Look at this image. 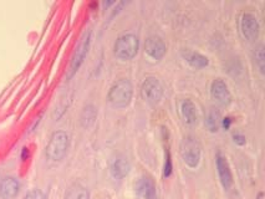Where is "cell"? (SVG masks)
I'll use <instances>...</instances> for the list:
<instances>
[{
	"label": "cell",
	"mask_w": 265,
	"mask_h": 199,
	"mask_svg": "<svg viewBox=\"0 0 265 199\" xmlns=\"http://www.w3.org/2000/svg\"><path fill=\"white\" fill-rule=\"evenodd\" d=\"M132 96H133V86L131 81L127 79L118 80L109 91V101L113 107L123 109L131 104Z\"/></svg>",
	"instance_id": "1"
},
{
	"label": "cell",
	"mask_w": 265,
	"mask_h": 199,
	"mask_svg": "<svg viewBox=\"0 0 265 199\" xmlns=\"http://www.w3.org/2000/svg\"><path fill=\"white\" fill-rule=\"evenodd\" d=\"M70 147V137L66 132L56 131L51 134L45 150V155L50 161L59 162L64 158Z\"/></svg>",
	"instance_id": "2"
},
{
	"label": "cell",
	"mask_w": 265,
	"mask_h": 199,
	"mask_svg": "<svg viewBox=\"0 0 265 199\" xmlns=\"http://www.w3.org/2000/svg\"><path fill=\"white\" fill-rule=\"evenodd\" d=\"M200 143L194 136H186L180 142L179 153L184 163L191 168H196L200 162L202 153Z\"/></svg>",
	"instance_id": "3"
},
{
	"label": "cell",
	"mask_w": 265,
	"mask_h": 199,
	"mask_svg": "<svg viewBox=\"0 0 265 199\" xmlns=\"http://www.w3.org/2000/svg\"><path fill=\"white\" fill-rule=\"evenodd\" d=\"M139 40L133 34H126L116 40L115 55L121 60H132L138 52Z\"/></svg>",
	"instance_id": "4"
},
{
	"label": "cell",
	"mask_w": 265,
	"mask_h": 199,
	"mask_svg": "<svg viewBox=\"0 0 265 199\" xmlns=\"http://www.w3.org/2000/svg\"><path fill=\"white\" fill-rule=\"evenodd\" d=\"M141 95L150 105L158 104L163 96V86L156 77H147L141 86Z\"/></svg>",
	"instance_id": "5"
},
{
	"label": "cell",
	"mask_w": 265,
	"mask_h": 199,
	"mask_svg": "<svg viewBox=\"0 0 265 199\" xmlns=\"http://www.w3.org/2000/svg\"><path fill=\"white\" fill-rule=\"evenodd\" d=\"M91 45V30L88 29V31H85V34L82 35L81 40H80L79 45H77L76 50H75V54L72 56L71 64H70V72H68V77L74 76L76 74V71L79 70L80 66L82 65V63L85 61L86 56H88V52L90 50Z\"/></svg>",
	"instance_id": "6"
},
{
	"label": "cell",
	"mask_w": 265,
	"mask_h": 199,
	"mask_svg": "<svg viewBox=\"0 0 265 199\" xmlns=\"http://www.w3.org/2000/svg\"><path fill=\"white\" fill-rule=\"evenodd\" d=\"M241 33L243 38L248 41H255L259 36L260 25L257 18L250 13H243L241 17Z\"/></svg>",
	"instance_id": "7"
},
{
	"label": "cell",
	"mask_w": 265,
	"mask_h": 199,
	"mask_svg": "<svg viewBox=\"0 0 265 199\" xmlns=\"http://www.w3.org/2000/svg\"><path fill=\"white\" fill-rule=\"evenodd\" d=\"M211 96L214 101L221 106H228L232 102V95L227 84L223 80L217 79L212 82Z\"/></svg>",
	"instance_id": "8"
},
{
	"label": "cell",
	"mask_w": 265,
	"mask_h": 199,
	"mask_svg": "<svg viewBox=\"0 0 265 199\" xmlns=\"http://www.w3.org/2000/svg\"><path fill=\"white\" fill-rule=\"evenodd\" d=\"M166 44H164V41L159 36L153 35L146 40V52L150 55L153 60H161L166 55Z\"/></svg>",
	"instance_id": "9"
},
{
	"label": "cell",
	"mask_w": 265,
	"mask_h": 199,
	"mask_svg": "<svg viewBox=\"0 0 265 199\" xmlns=\"http://www.w3.org/2000/svg\"><path fill=\"white\" fill-rule=\"evenodd\" d=\"M217 169H218L219 179H221V186L224 189H229L233 184V176L230 167L225 157L221 155H217Z\"/></svg>",
	"instance_id": "10"
},
{
	"label": "cell",
	"mask_w": 265,
	"mask_h": 199,
	"mask_svg": "<svg viewBox=\"0 0 265 199\" xmlns=\"http://www.w3.org/2000/svg\"><path fill=\"white\" fill-rule=\"evenodd\" d=\"M20 183L17 178L5 177L0 183V197L4 199H13L18 196Z\"/></svg>",
	"instance_id": "11"
},
{
	"label": "cell",
	"mask_w": 265,
	"mask_h": 199,
	"mask_svg": "<svg viewBox=\"0 0 265 199\" xmlns=\"http://www.w3.org/2000/svg\"><path fill=\"white\" fill-rule=\"evenodd\" d=\"M137 192L143 199H156L157 198V192L155 183L147 177H142L137 182L136 186Z\"/></svg>",
	"instance_id": "12"
},
{
	"label": "cell",
	"mask_w": 265,
	"mask_h": 199,
	"mask_svg": "<svg viewBox=\"0 0 265 199\" xmlns=\"http://www.w3.org/2000/svg\"><path fill=\"white\" fill-rule=\"evenodd\" d=\"M130 171H131V164H130L129 159L125 158V157H117L111 163V173L116 179L125 178L129 175Z\"/></svg>",
	"instance_id": "13"
},
{
	"label": "cell",
	"mask_w": 265,
	"mask_h": 199,
	"mask_svg": "<svg viewBox=\"0 0 265 199\" xmlns=\"http://www.w3.org/2000/svg\"><path fill=\"white\" fill-rule=\"evenodd\" d=\"M180 116L183 118L184 122L187 125H196L198 121V113L197 109H196V105L191 101V100H184L180 105Z\"/></svg>",
	"instance_id": "14"
},
{
	"label": "cell",
	"mask_w": 265,
	"mask_h": 199,
	"mask_svg": "<svg viewBox=\"0 0 265 199\" xmlns=\"http://www.w3.org/2000/svg\"><path fill=\"white\" fill-rule=\"evenodd\" d=\"M182 56L184 58V60L194 68H203L205 66H208L209 60H208L207 56L199 54V52L191 51V50L186 49L182 51Z\"/></svg>",
	"instance_id": "15"
},
{
	"label": "cell",
	"mask_w": 265,
	"mask_h": 199,
	"mask_svg": "<svg viewBox=\"0 0 265 199\" xmlns=\"http://www.w3.org/2000/svg\"><path fill=\"white\" fill-rule=\"evenodd\" d=\"M96 117H97L96 109L92 105H88L82 110L81 116H80V122H81V126L84 129H88V127H91L95 123Z\"/></svg>",
	"instance_id": "16"
},
{
	"label": "cell",
	"mask_w": 265,
	"mask_h": 199,
	"mask_svg": "<svg viewBox=\"0 0 265 199\" xmlns=\"http://www.w3.org/2000/svg\"><path fill=\"white\" fill-rule=\"evenodd\" d=\"M65 199H90V193H88L86 187L79 184V183H75L67 189Z\"/></svg>",
	"instance_id": "17"
},
{
	"label": "cell",
	"mask_w": 265,
	"mask_h": 199,
	"mask_svg": "<svg viewBox=\"0 0 265 199\" xmlns=\"http://www.w3.org/2000/svg\"><path fill=\"white\" fill-rule=\"evenodd\" d=\"M221 113H219V111L212 109L211 111L208 112L207 120H205V125H207V127L209 131L211 132L218 131L219 126H221Z\"/></svg>",
	"instance_id": "18"
},
{
	"label": "cell",
	"mask_w": 265,
	"mask_h": 199,
	"mask_svg": "<svg viewBox=\"0 0 265 199\" xmlns=\"http://www.w3.org/2000/svg\"><path fill=\"white\" fill-rule=\"evenodd\" d=\"M254 59H255V64H257V66L259 67V71L262 72V74H264L265 55H264V46H263V45H259V46L255 49Z\"/></svg>",
	"instance_id": "19"
},
{
	"label": "cell",
	"mask_w": 265,
	"mask_h": 199,
	"mask_svg": "<svg viewBox=\"0 0 265 199\" xmlns=\"http://www.w3.org/2000/svg\"><path fill=\"white\" fill-rule=\"evenodd\" d=\"M24 199H46V196L40 189H33L24 197Z\"/></svg>",
	"instance_id": "20"
},
{
	"label": "cell",
	"mask_w": 265,
	"mask_h": 199,
	"mask_svg": "<svg viewBox=\"0 0 265 199\" xmlns=\"http://www.w3.org/2000/svg\"><path fill=\"white\" fill-rule=\"evenodd\" d=\"M172 173V162H171L170 152H167V159L164 163V177H170Z\"/></svg>",
	"instance_id": "21"
},
{
	"label": "cell",
	"mask_w": 265,
	"mask_h": 199,
	"mask_svg": "<svg viewBox=\"0 0 265 199\" xmlns=\"http://www.w3.org/2000/svg\"><path fill=\"white\" fill-rule=\"evenodd\" d=\"M233 138H234V142L237 143V145H239V146L245 145L246 139H245V137L243 136V134H234V136H233Z\"/></svg>",
	"instance_id": "22"
},
{
	"label": "cell",
	"mask_w": 265,
	"mask_h": 199,
	"mask_svg": "<svg viewBox=\"0 0 265 199\" xmlns=\"http://www.w3.org/2000/svg\"><path fill=\"white\" fill-rule=\"evenodd\" d=\"M221 125H223V127H224L225 130H229L230 127V123H232V118L230 117H225V118H221Z\"/></svg>",
	"instance_id": "23"
}]
</instances>
